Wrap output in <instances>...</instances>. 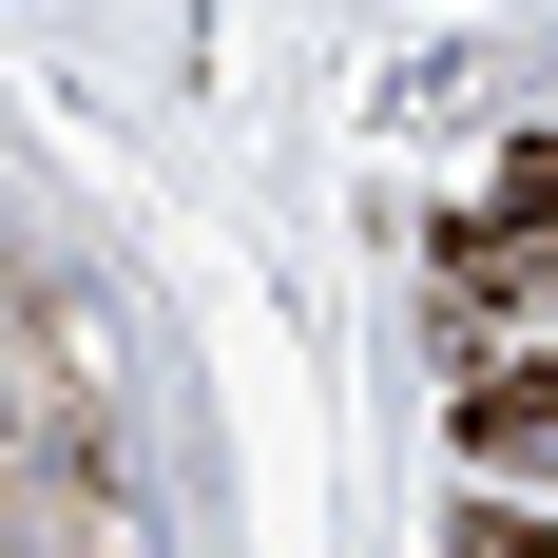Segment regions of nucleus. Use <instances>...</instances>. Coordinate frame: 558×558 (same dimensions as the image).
<instances>
[{
  "instance_id": "1",
  "label": "nucleus",
  "mask_w": 558,
  "mask_h": 558,
  "mask_svg": "<svg viewBox=\"0 0 558 558\" xmlns=\"http://www.w3.org/2000/svg\"><path fill=\"white\" fill-rule=\"evenodd\" d=\"M462 289H520V308H558V135H539V155H501V193L462 213Z\"/></svg>"
}]
</instances>
